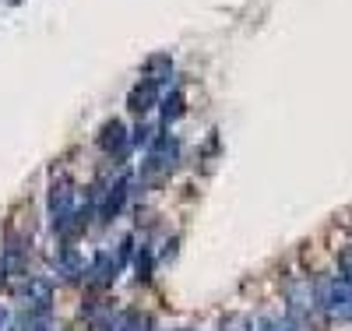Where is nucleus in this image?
Listing matches in <instances>:
<instances>
[{"instance_id":"f257e3e1","label":"nucleus","mask_w":352,"mask_h":331,"mask_svg":"<svg viewBox=\"0 0 352 331\" xmlns=\"http://www.w3.org/2000/svg\"><path fill=\"white\" fill-rule=\"evenodd\" d=\"M18 303L25 307V314H39V310H53V286L50 279L39 275H21V282L14 286Z\"/></svg>"},{"instance_id":"f03ea898","label":"nucleus","mask_w":352,"mask_h":331,"mask_svg":"<svg viewBox=\"0 0 352 331\" xmlns=\"http://www.w3.org/2000/svg\"><path fill=\"white\" fill-rule=\"evenodd\" d=\"M78 187L71 184V180H56L53 191H50V219H53V229L67 222L74 212H78Z\"/></svg>"},{"instance_id":"7ed1b4c3","label":"nucleus","mask_w":352,"mask_h":331,"mask_svg":"<svg viewBox=\"0 0 352 331\" xmlns=\"http://www.w3.org/2000/svg\"><path fill=\"white\" fill-rule=\"evenodd\" d=\"M99 148L109 159H124L131 152V134L124 127V120H106L102 131H99Z\"/></svg>"},{"instance_id":"20e7f679","label":"nucleus","mask_w":352,"mask_h":331,"mask_svg":"<svg viewBox=\"0 0 352 331\" xmlns=\"http://www.w3.org/2000/svg\"><path fill=\"white\" fill-rule=\"evenodd\" d=\"M155 103H159V85L144 81V78L131 88V96H127V109H131V113H138V116H144Z\"/></svg>"},{"instance_id":"39448f33","label":"nucleus","mask_w":352,"mask_h":331,"mask_svg":"<svg viewBox=\"0 0 352 331\" xmlns=\"http://www.w3.org/2000/svg\"><path fill=\"white\" fill-rule=\"evenodd\" d=\"M56 275H60L64 282H78V279H85V272H88V264L81 261V254L74 250V247H64L60 254H56Z\"/></svg>"},{"instance_id":"423d86ee","label":"nucleus","mask_w":352,"mask_h":331,"mask_svg":"<svg viewBox=\"0 0 352 331\" xmlns=\"http://www.w3.org/2000/svg\"><path fill=\"white\" fill-rule=\"evenodd\" d=\"M169 74H173V56L169 53H152L148 60H144V81L162 85Z\"/></svg>"},{"instance_id":"0eeeda50","label":"nucleus","mask_w":352,"mask_h":331,"mask_svg":"<svg viewBox=\"0 0 352 331\" xmlns=\"http://www.w3.org/2000/svg\"><path fill=\"white\" fill-rule=\"evenodd\" d=\"M285 296H289L292 310H307V307H314V289H310V282H307V279H289Z\"/></svg>"},{"instance_id":"6e6552de","label":"nucleus","mask_w":352,"mask_h":331,"mask_svg":"<svg viewBox=\"0 0 352 331\" xmlns=\"http://www.w3.org/2000/svg\"><path fill=\"white\" fill-rule=\"evenodd\" d=\"M21 331H56L53 310H39V314H25V321H21Z\"/></svg>"},{"instance_id":"1a4fd4ad","label":"nucleus","mask_w":352,"mask_h":331,"mask_svg":"<svg viewBox=\"0 0 352 331\" xmlns=\"http://www.w3.org/2000/svg\"><path fill=\"white\" fill-rule=\"evenodd\" d=\"M184 92H176V88H173V92L162 99V120H166V124H173V120H180L184 116Z\"/></svg>"},{"instance_id":"9d476101","label":"nucleus","mask_w":352,"mask_h":331,"mask_svg":"<svg viewBox=\"0 0 352 331\" xmlns=\"http://www.w3.org/2000/svg\"><path fill=\"white\" fill-rule=\"evenodd\" d=\"M152 264H155L152 247H141V250L134 254V272H138V279H141V282H148V279H152Z\"/></svg>"},{"instance_id":"9b49d317","label":"nucleus","mask_w":352,"mask_h":331,"mask_svg":"<svg viewBox=\"0 0 352 331\" xmlns=\"http://www.w3.org/2000/svg\"><path fill=\"white\" fill-rule=\"evenodd\" d=\"M222 331H250L254 324H250V317L247 314H229V317H222V324H219Z\"/></svg>"},{"instance_id":"f8f14e48","label":"nucleus","mask_w":352,"mask_h":331,"mask_svg":"<svg viewBox=\"0 0 352 331\" xmlns=\"http://www.w3.org/2000/svg\"><path fill=\"white\" fill-rule=\"evenodd\" d=\"M0 331H18V321H14L11 307H0Z\"/></svg>"},{"instance_id":"ddd939ff","label":"nucleus","mask_w":352,"mask_h":331,"mask_svg":"<svg viewBox=\"0 0 352 331\" xmlns=\"http://www.w3.org/2000/svg\"><path fill=\"white\" fill-rule=\"evenodd\" d=\"M4 279H8V268H4V261H0V286H4Z\"/></svg>"}]
</instances>
